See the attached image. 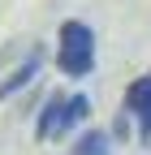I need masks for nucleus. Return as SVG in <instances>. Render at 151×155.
<instances>
[{
	"mask_svg": "<svg viewBox=\"0 0 151 155\" xmlns=\"http://www.w3.org/2000/svg\"><path fill=\"white\" fill-rule=\"evenodd\" d=\"M52 65L61 69V78H73V82H82V78H91V73H95V65H99V52H95V30H91L82 17H65V22L56 26Z\"/></svg>",
	"mask_w": 151,
	"mask_h": 155,
	"instance_id": "nucleus-1",
	"label": "nucleus"
},
{
	"mask_svg": "<svg viewBox=\"0 0 151 155\" xmlns=\"http://www.w3.org/2000/svg\"><path fill=\"white\" fill-rule=\"evenodd\" d=\"M43 65H48V48H43V43H30L26 56H22L5 78H0V104L13 99V95H22L26 86H35V78L43 73Z\"/></svg>",
	"mask_w": 151,
	"mask_h": 155,
	"instance_id": "nucleus-2",
	"label": "nucleus"
},
{
	"mask_svg": "<svg viewBox=\"0 0 151 155\" xmlns=\"http://www.w3.org/2000/svg\"><path fill=\"white\" fill-rule=\"evenodd\" d=\"M65 108H69L65 86L52 91L48 99L39 104V112H35V138H39V142H65Z\"/></svg>",
	"mask_w": 151,
	"mask_h": 155,
	"instance_id": "nucleus-3",
	"label": "nucleus"
},
{
	"mask_svg": "<svg viewBox=\"0 0 151 155\" xmlns=\"http://www.w3.org/2000/svg\"><path fill=\"white\" fill-rule=\"evenodd\" d=\"M125 116L138 125V138L151 142V73H138L125 86Z\"/></svg>",
	"mask_w": 151,
	"mask_h": 155,
	"instance_id": "nucleus-4",
	"label": "nucleus"
},
{
	"mask_svg": "<svg viewBox=\"0 0 151 155\" xmlns=\"http://www.w3.org/2000/svg\"><path fill=\"white\" fill-rule=\"evenodd\" d=\"M69 155H112V138H108V129L86 125L78 138L69 142Z\"/></svg>",
	"mask_w": 151,
	"mask_h": 155,
	"instance_id": "nucleus-5",
	"label": "nucleus"
},
{
	"mask_svg": "<svg viewBox=\"0 0 151 155\" xmlns=\"http://www.w3.org/2000/svg\"><path fill=\"white\" fill-rule=\"evenodd\" d=\"M86 121H91V99L82 91H73L69 95V108H65V138H78V134L86 129Z\"/></svg>",
	"mask_w": 151,
	"mask_h": 155,
	"instance_id": "nucleus-6",
	"label": "nucleus"
}]
</instances>
